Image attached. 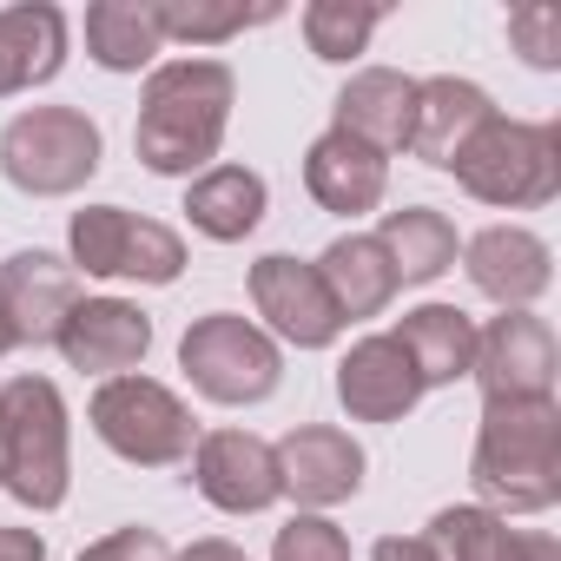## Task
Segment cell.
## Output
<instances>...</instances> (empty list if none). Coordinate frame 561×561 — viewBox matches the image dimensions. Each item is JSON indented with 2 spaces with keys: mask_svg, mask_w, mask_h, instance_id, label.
<instances>
[{
  "mask_svg": "<svg viewBox=\"0 0 561 561\" xmlns=\"http://www.w3.org/2000/svg\"><path fill=\"white\" fill-rule=\"evenodd\" d=\"M179 370L205 403L251 410V403H271L277 383H285V351L238 311H205L179 337Z\"/></svg>",
  "mask_w": 561,
  "mask_h": 561,
  "instance_id": "7",
  "label": "cell"
},
{
  "mask_svg": "<svg viewBox=\"0 0 561 561\" xmlns=\"http://www.w3.org/2000/svg\"><path fill=\"white\" fill-rule=\"evenodd\" d=\"M251 324L277 344V351H331L344 337V318L324 291V277L311 257H291V251H264L251 264Z\"/></svg>",
  "mask_w": 561,
  "mask_h": 561,
  "instance_id": "9",
  "label": "cell"
},
{
  "mask_svg": "<svg viewBox=\"0 0 561 561\" xmlns=\"http://www.w3.org/2000/svg\"><path fill=\"white\" fill-rule=\"evenodd\" d=\"M271 561H357V548H351V535L331 522V515H291L285 528L271 535Z\"/></svg>",
  "mask_w": 561,
  "mask_h": 561,
  "instance_id": "29",
  "label": "cell"
},
{
  "mask_svg": "<svg viewBox=\"0 0 561 561\" xmlns=\"http://www.w3.org/2000/svg\"><path fill=\"white\" fill-rule=\"evenodd\" d=\"M522 561H561V535H548V528H528V541H522Z\"/></svg>",
  "mask_w": 561,
  "mask_h": 561,
  "instance_id": "35",
  "label": "cell"
},
{
  "mask_svg": "<svg viewBox=\"0 0 561 561\" xmlns=\"http://www.w3.org/2000/svg\"><path fill=\"white\" fill-rule=\"evenodd\" d=\"M462 271L495 311H535L554 285V251L528 225H482L462 238Z\"/></svg>",
  "mask_w": 561,
  "mask_h": 561,
  "instance_id": "13",
  "label": "cell"
},
{
  "mask_svg": "<svg viewBox=\"0 0 561 561\" xmlns=\"http://www.w3.org/2000/svg\"><path fill=\"white\" fill-rule=\"evenodd\" d=\"M21 344H14V331H8V318H0V357H14Z\"/></svg>",
  "mask_w": 561,
  "mask_h": 561,
  "instance_id": "36",
  "label": "cell"
},
{
  "mask_svg": "<svg viewBox=\"0 0 561 561\" xmlns=\"http://www.w3.org/2000/svg\"><path fill=\"white\" fill-rule=\"evenodd\" d=\"M390 337L403 344V357H410V370L423 377V390H449V383H462L469 364H476V318H469L462 305H443V298L410 305Z\"/></svg>",
  "mask_w": 561,
  "mask_h": 561,
  "instance_id": "22",
  "label": "cell"
},
{
  "mask_svg": "<svg viewBox=\"0 0 561 561\" xmlns=\"http://www.w3.org/2000/svg\"><path fill=\"white\" fill-rule=\"evenodd\" d=\"M423 535L436 541L443 561H522V541H528V528H508V515H495L482 502L436 508Z\"/></svg>",
  "mask_w": 561,
  "mask_h": 561,
  "instance_id": "26",
  "label": "cell"
},
{
  "mask_svg": "<svg viewBox=\"0 0 561 561\" xmlns=\"http://www.w3.org/2000/svg\"><path fill=\"white\" fill-rule=\"evenodd\" d=\"M508 47L535 73H554L561 67V8H515L508 14Z\"/></svg>",
  "mask_w": 561,
  "mask_h": 561,
  "instance_id": "30",
  "label": "cell"
},
{
  "mask_svg": "<svg viewBox=\"0 0 561 561\" xmlns=\"http://www.w3.org/2000/svg\"><path fill=\"white\" fill-rule=\"evenodd\" d=\"M179 211L192 218L198 238H211V244H244V238L264 225V211H271V185H264V172H251V165H211V172L185 179V205H179Z\"/></svg>",
  "mask_w": 561,
  "mask_h": 561,
  "instance_id": "23",
  "label": "cell"
},
{
  "mask_svg": "<svg viewBox=\"0 0 561 561\" xmlns=\"http://www.w3.org/2000/svg\"><path fill=\"white\" fill-rule=\"evenodd\" d=\"M152 14H159V34L172 47H192V54L225 47L244 27L277 21V8H244V0H152Z\"/></svg>",
  "mask_w": 561,
  "mask_h": 561,
  "instance_id": "28",
  "label": "cell"
},
{
  "mask_svg": "<svg viewBox=\"0 0 561 561\" xmlns=\"http://www.w3.org/2000/svg\"><path fill=\"white\" fill-rule=\"evenodd\" d=\"M423 397L430 390H423V377L410 370V357L390 331H370L337 357V403H344L351 423H403Z\"/></svg>",
  "mask_w": 561,
  "mask_h": 561,
  "instance_id": "16",
  "label": "cell"
},
{
  "mask_svg": "<svg viewBox=\"0 0 561 561\" xmlns=\"http://www.w3.org/2000/svg\"><path fill=\"white\" fill-rule=\"evenodd\" d=\"M554 377H561V344H554V324L541 311H502V318L476 324L469 383L482 390V403L554 397Z\"/></svg>",
  "mask_w": 561,
  "mask_h": 561,
  "instance_id": "10",
  "label": "cell"
},
{
  "mask_svg": "<svg viewBox=\"0 0 561 561\" xmlns=\"http://www.w3.org/2000/svg\"><path fill=\"white\" fill-rule=\"evenodd\" d=\"M87 423H93V436H100L119 462H133V469H179V462L192 456V443H198L192 403H185L172 383L146 377V370L106 377V383L93 390V403H87Z\"/></svg>",
  "mask_w": 561,
  "mask_h": 561,
  "instance_id": "6",
  "label": "cell"
},
{
  "mask_svg": "<svg viewBox=\"0 0 561 561\" xmlns=\"http://www.w3.org/2000/svg\"><path fill=\"white\" fill-rule=\"evenodd\" d=\"M370 561H443V554H436L430 535H377Z\"/></svg>",
  "mask_w": 561,
  "mask_h": 561,
  "instance_id": "32",
  "label": "cell"
},
{
  "mask_svg": "<svg viewBox=\"0 0 561 561\" xmlns=\"http://www.w3.org/2000/svg\"><path fill=\"white\" fill-rule=\"evenodd\" d=\"M305 192L331 218H370L390 198V159L331 126V133H318L305 146Z\"/></svg>",
  "mask_w": 561,
  "mask_h": 561,
  "instance_id": "18",
  "label": "cell"
},
{
  "mask_svg": "<svg viewBox=\"0 0 561 561\" xmlns=\"http://www.w3.org/2000/svg\"><path fill=\"white\" fill-rule=\"evenodd\" d=\"M383 21H390L383 0H311V8L298 14L305 47H311V60H324V67H357V60L370 54V41H377Z\"/></svg>",
  "mask_w": 561,
  "mask_h": 561,
  "instance_id": "27",
  "label": "cell"
},
{
  "mask_svg": "<svg viewBox=\"0 0 561 561\" xmlns=\"http://www.w3.org/2000/svg\"><path fill=\"white\" fill-rule=\"evenodd\" d=\"M410 106H416V80L410 73H397V67H357L344 80V93L331 100V126L390 159L410 139Z\"/></svg>",
  "mask_w": 561,
  "mask_h": 561,
  "instance_id": "20",
  "label": "cell"
},
{
  "mask_svg": "<svg viewBox=\"0 0 561 561\" xmlns=\"http://www.w3.org/2000/svg\"><path fill=\"white\" fill-rule=\"evenodd\" d=\"M165 54L152 0H93L87 8V60L106 73H152Z\"/></svg>",
  "mask_w": 561,
  "mask_h": 561,
  "instance_id": "25",
  "label": "cell"
},
{
  "mask_svg": "<svg viewBox=\"0 0 561 561\" xmlns=\"http://www.w3.org/2000/svg\"><path fill=\"white\" fill-rule=\"evenodd\" d=\"M73 27L54 0H21V8H0V100L54 87L67 67Z\"/></svg>",
  "mask_w": 561,
  "mask_h": 561,
  "instance_id": "19",
  "label": "cell"
},
{
  "mask_svg": "<svg viewBox=\"0 0 561 561\" xmlns=\"http://www.w3.org/2000/svg\"><path fill=\"white\" fill-rule=\"evenodd\" d=\"M106 139L80 106H27L0 126V172L27 198H73L100 172Z\"/></svg>",
  "mask_w": 561,
  "mask_h": 561,
  "instance_id": "5",
  "label": "cell"
},
{
  "mask_svg": "<svg viewBox=\"0 0 561 561\" xmlns=\"http://www.w3.org/2000/svg\"><path fill=\"white\" fill-rule=\"evenodd\" d=\"M0 489L34 515L73 495V416L54 377L21 370L0 383Z\"/></svg>",
  "mask_w": 561,
  "mask_h": 561,
  "instance_id": "3",
  "label": "cell"
},
{
  "mask_svg": "<svg viewBox=\"0 0 561 561\" xmlns=\"http://www.w3.org/2000/svg\"><path fill=\"white\" fill-rule=\"evenodd\" d=\"M80 561H172V541L146 522H126V528L100 535L93 548H80Z\"/></svg>",
  "mask_w": 561,
  "mask_h": 561,
  "instance_id": "31",
  "label": "cell"
},
{
  "mask_svg": "<svg viewBox=\"0 0 561 561\" xmlns=\"http://www.w3.org/2000/svg\"><path fill=\"white\" fill-rule=\"evenodd\" d=\"M489 119H495L489 87H476V80H462V73H430V80H416V106H410V139H403V152L423 159V165H436V172H449V165L462 159V146H469Z\"/></svg>",
  "mask_w": 561,
  "mask_h": 561,
  "instance_id": "17",
  "label": "cell"
},
{
  "mask_svg": "<svg viewBox=\"0 0 561 561\" xmlns=\"http://www.w3.org/2000/svg\"><path fill=\"white\" fill-rule=\"evenodd\" d=\"M0 561H47V535L21 528V522H0Z\"/></svg>",
  "mask_w": 561,
  "mask_h": 561,
  "instance_id": "33",
  "label": "cell"
},
{
  "mask_svg": "<svg viewBox=\"0 0 561 561\" xmlns=\"http://www.w3.org/2000/svg\"><path fill=\"white\" fill-rule=\"evenodd\" d=\"M192 489L218 508V515H264L271 502H285L277 495V462H271V443L257 430H198L192 456Z\"/></svg>",
  "mask_w": 561,
  "mask_h": 561,
  "instance_id": "12",
  "label": "cell"
},
{
  "mask_svg": "<svg viewBox=\"0 0 561 561\" xmlns=\"http://www.w3.org/2000/svg\"><path fill=\"white\" fill-rule=\"evenodd\" d=\"M370 238L383 244L397 285H436V277L456 271V257H462L456 218L436 211V205H397V211H383V225Z\"/></svg>",
  "mask_w": 561,
  "mask_h": 561,
  "instance_id": "24",
  "label": "cell"
},
{
  "mask_svg": "<svg viewBox=\"0 0 561 561\" xmlns=\"http://www.w3.org/2000/svg\"><path fill=\"white\" fill-rule=\"evenodd\" d=\"M271 462H277V495H291L305 515H324L337 502H351L364 489V443L337 423H298L271 443Z\"/></svg>",
  "mask_w": 561,
  "mask_h": 561,
  "instance_id": "11",
  "label": "cell"
},
{
  "mask_svg": "<svg viewBox=\"0 0 561 561\" xmlns=\"http://www.w3.org/2000/svg\"><path fill=\"white\" fill-rule=\"evenodd\" d=\"M476 502L495 515H548L561 502V403H482L469 449Z\"/></svg>",
  "mask_w": 561,
  "mask_h": 561,
  "instance_id": "2",
  "label": "cell"
},
{
  "mask_svg": "<svg viewBox=\"0 0 561 561\" xmlns=\"http://www.w3.org/2000/svg\"><path fill=\"white\" fill-rule=\"evenodd\" d=\"M80 298H87L80 291V271L60 251H41L34 244V251H14L8 264H0V318H8V331H14L21 351L54 344L60 324H67V311Z\"/></svg>",
  "mask_w": 561,
  "mask_h": 561,
  "instance_id": "15",
  "label": "cell"
},
{
  "mask_svg": "<svg viewBox=\"0 0 561 561\" xmlns=\"http://www.w3.org/2000/svg\"><path fill=\"white\" fill-rule=\"evenodd\" d=\"M238 106V73L211 54L159 60L139 87V119H133V152L159 179H198L218 165L225 133Z\"/></svg>",
  "mask_w": 561,
  "mask_h": 561,
  "instance_id": "1",
  "label": "cell"
},
{
  "mask_svg": "<svg viewBox=\"0 0 561 561\" xmlns=\"http://www.w3.org/2000/svg\"><path fill=\"white\" fill-rule=\"evenodd\" d=\"M449 172H456V185H462L476 205H495V211H541V205L561 192V126L495 113V119L462 146V159H456Z\"/></svg>",
  "mask_w": 561,
  "mask_h": 561,
  "instance_id": "4",
  "label": "cell"
},
{
  "mask_svg": "<svg viewBox=\"0 0 561 561\" xmlns=\"http://www.w3.org/2000/svg\"><path fill=\"white\" fill-rule=\"evenodd\" d=\"M60 364L80 370V377H133L152 351V318L133 305V298H80L54 337Z\"/></svg>",
  "mask_w": 561,
  "mask_h": 561,
  "instance_id": "14",
  "label": "cell"
},
{
  "mask_svg": "<svg viewBox=\"0 0 561 561\" xmlns=\"http://www.w3.org/2000/svg\"><path fill=\"white\" fill-rule=\"evenodd\" d=\"M172 561H251L238 541H225V535H205V541H192V548H172Z\"/></svg>",
  "mask_w": 561,
  "mask_h": 561,
  "instance_id": "34",
  "label": "cell"
},
{
  "mask_svg": "<svg viewBox=\"0 0 561 561\" xmlns=\"http://www.w3.org/2000/svg\"><path fill=\"white\" fill-rule=\"evenodd\" d=\"M311 264H318V277H324V291H331L344 331L364 324V318H383V311L397 305V291H403V285H397V271H390V257H383V244H377L370 231H344V238H331Z\"/></svg>",
  "mask_w": 561,
  "mask_h": 561,
  "instance_id": "21",
  "label": "cell"
},
{
  "mask_svg": "<svg viewBox=\"0 0 561 561\" xmlns=\"http://www.w3.org/2000/svg\"><path fill=\"white\" fill-rule=\"evenodd\" d=\"M67 264L100 285H179L185 238L165 218H139L126 205H80L67 218Z\"/></svg>",
  "mask_w": 561,
  "mask_h": 561,
  "instance_id": "8",
  "label": "cell"
}]
</instances>
